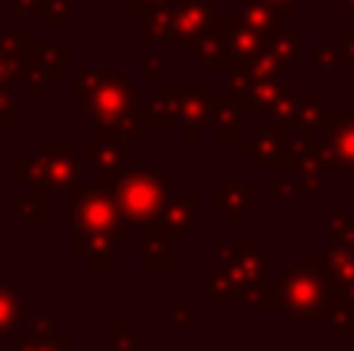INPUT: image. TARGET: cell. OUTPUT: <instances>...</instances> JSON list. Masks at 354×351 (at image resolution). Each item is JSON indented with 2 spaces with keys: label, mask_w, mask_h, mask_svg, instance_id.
I'll return each mask as SVG.
<instances>
[{
  "label": "cell",
  "mask_w": 354,
  "mask_h": 351,
  "mask_svg": "<svg viewBox=\"0 0 354 351\" xmlns=\"http://www.w3.org/2000/svg\"><path fill=\"white\" fill-rule=\"evenodd\" d=\"M324 327L330 339H351L354 336V305H348L345 298H339L336 308L324 317Z\"/></svg>",
  "instance_id": "cb8c5ba5"
},
{
  "label": "cell",
  "mask_w": 354,
  "mask_h": 351,
  "mask_svg": "<svg viewBox=\"0 0 354 351\" xmlns=\"http://www.w3.org/2000/svg\"><path fill=\"white\" fill-rule=\"evenodd\" d=\"M47 25H68L72 22V0H44L41 3Z\"/></svg>",
  "instance_id": "836d02e7"
},
{
  "label": "cell",
  "mask_w": 354,
  "mask_h": 351,
  "mask_svg": "<svg viewBox=\"0 0 354 351\" xmlns=\"http://www.w3.org/2000/svg\"><path fill=\"white\" fill-rule=\"evenodd\" d=\"M115 351H140V339L131 333L128 323H118L115 327Z\"/></svg>",
  "instance_id": "f35d334b"
},
{
  "label": "cell",
  "mask_w": 354,
  "mask_h": 351,
  "mask_svg": "<svg viewBox=\"0 0 354 351\" xmlns=\"http://www.w3.org/2000/svg\"><path fill=\"white\" fill-rule=\"evenodd\" d=\"M336 53H339V66L354 72V28H342L336 44Z\"/></svg>",
  "instance_id": "8d00e7d4"
},
{
  "label": "cell",
  "mask_w": 354,
  "mask_h": 351,
  "mask_svg": "<svg viewBox=\"0 0 354 351\" xmlns=\"http://www.w3.org/2000/svg\"><path fill=\"white\" fill-rule=\"evenodd\" d=\"M342 298H345V302H348V305H354V286H351L348 292H342Z\"/></svg>",
  "instance_id": "c3c4849f"
},
{
  "label": "cell",
  "mask_w": 354,
  "mask_h": 351,
  "mask_svg": "<svg viewBox=\"0 0 354 351\" xmlns=\"http://www.w3.org/2000/svg\"><path fill=\"white\" fill-rule=\"evenodd\" d=\"M214 25V0H174V22L171 37L193 56V47L202 35Z\"/></svg>",
  "instance_id": "52a82bcc"
},
{
  "label": "cell",
  "mask_w": 354,
  "mask_h": 351,
  "mask_svg": "<svg viewBox=\"0 0 354 351\" xmlns=\"http://www.w3.org/2000/svg\"><path fill=\"white\" fill-rule=\"evenodd\" d=\"M19 218H25V221H41L44 211H41V196H31V199H19Z\"/></svg>",
  "instance_id": "ab89813d"
},
{
  "label": "cell",
  "mask_w": 354,
  "mask_h": 351,
  "mask_svg": "<svg viewBox=\"0 0 354 351\" xmlns=\"http://www.w3.org/2000/svg\"><path fill=\"white\" fill-rule=\"evenodd\" d=\"M196 215H199V196H168L165 209H162L159 221L147 224L143 236H180L193 227Z\"/></svg>",
  "instance_id": "30bf717a"
},
{
  "label": "cell",
  "mask_w": 354,
  "mask_h": 351,
  "mask_svg": "<svg viewBox=\"0 0 354 351\" xmlns=\"http://www.w3.org/2000/svg\"><path fill=\"white\" fill-rule=\"evenodd\" d=\"M56 321H59V317H56V311H44L41 317H35L31 336H35V339H44V336H50V333H53V327H56Z\"/></svg>",
  "instance_id": "60d3db41"
},
{
  "label": "cell",
  "mask_w": 354,
  "mask_h": 351,
  "mask_svg": "<svg viewBox=\"0 0 354 351\" xmlns=\"http://www.w3.org/2000/svg\"><path fill=\"white\" fill-rule=\"evenodd\" d=\"M183 84H162L156 87V93L143 103L140 115L143 124H153V128H165V124L177 122V99H180Z\"/></svg>",
  "instance_id": "e0dca14e"
},
{
  "label": "cell",
  "mask_w": 354,
  "mask_h": 351,
  "mask_svg": "<svg viewBox=\"0 0 354 351\" xmlns=\"http://www.w3.org/2000/svg\"><path fill=\"white\" fill-rule=\"evenodd\" d=\"M255 249H258L255 240H221V243H214L218 265H233V261L245 258V255L255 252Z\"/></svg>",
  "instance_id": "1f68e13d"
},
{
  "label": "cell",
  "mask_w": 354,
  "mask_h": 351,
  "mask_svg": "<svg viewBox=\"0 0 354 351\" xmlns=\"http://www.w3.org/2000/svg\"><path fill=\"white\" fill-rule=\"evenodd\" d=\"M264 3H268L277 16H289V12H295V3H299V0H264Z\"/></svg>",
  "instance_id": "7bdbcfd3"
},
{
  "label": "cell",
  "mask_w": 354,
  "mask_h": 351,
  "mask_svg": "<svg viewBox=\"0 0 354 351\" xmlns=\"http://www.w3.org/2000/svg\"><path fill=\"white\" fill-rule=\"evenodd\" d=\"M44 0H19V10H35V6H41Z\"/></svg>",
  "instance_id": "7dc6e473"
},
{
  "label": "cell",
  "mask_w": 354,
  "mask_h": 351,
  "mask_svg": "<svg viewBox=\"0 0 354 351\" xmlns=\"http://www.w3.org/2000/svg\"><path fill=\"white\" fill-rule=\"evenodd\" d=\"M35 53H37V62L56 75L72 66V44H41V47H35Z\"/></svg>",
  "instance_id": "83f0119b"
},
{
  "label": "cell",
  "mask_w": 354,
  "mask_h": 351,
  "mask_svg": "<svg viewBox=\"0 0 354 351\" xmlns=\"http://www.w3.org/2000/svg\"><path fill=\"white\" fill-rule=\"evenodd\" d=\"M258 280H264V255L255 249V252H249L245 258L233 261V265H218L214 277L205 280L199 286V292L205 298H212L214 308L224 311L233 296H239L245 286L258 283Z\"/></svg>",
  "instance_id": "5b68a950"
},
{
  "label": "cell",
  "mask_w": 354,
  "mask_h": 351,
  "mask_svg": "<svg viewBox=\"0 0 354 351\" xmlns=\"http://www.w3.org/2000/svg\"><path fill=\"white\" fill-rule=\"evenodd\" d=\"M326 230H330L333 243L345 246L348 252H354V218L345 211H330L326 215Z\"/></svg>",
  "instance_id": "f546056e"
},
{
  "label": "cell",
  "mask_w": 354,
  "mask_h": 351,
  "mask_svg": "<svg viewBox=\"0 0 354 351\" xmlns=\"http://www.w3.org/2000/svg\"><path fill=\"white\" fill-rule=\"evenodd\" d=\"M245 68H249V75L255 81H264V78H283V68L280 62L274 59V53L268 50V44H264L261 50H258L255 56H252L249 62H245Z\"/></svg>",
  "instance_id": "4dcf8cb0"
},
{
  "label": "cell",
  "mask_w": 354,
  "mask_h": 351,
  "mask_svg": "<svg viewBox=\"0 0 354 351\" xmlns=\"http://www.w3.org/2000/svg\"><path fill=\"white\" fill-rule=\"evenodd\" d=\"M311 66H314V68H333V66H339L336 44L320 41L317 47H314V53H311Z\"/></svg>",
  "instance_id": "d590c367"
},
{
  "label": "cell",
  "mask_w": 354,
  "mask_h": 351,
  "mask_svg": "<svg viewBox=\"0 0 354 351\" xmlns=\"http://www.w3.org/2000/svg\"><path fill=\"white\" fill-rule=\"evenodd\" d=\"M115 196L118 218L124 224H147L159 221L168 196H171V168H153V171H124L109 187Z\"/></svg>",
  "instance_id": "3957f363"
},
{
  "label": "cell",
  "mask_w": 354,
  "mask_h": 351,
  "mask_svg": "<svg viewBox=\"0 0 354 351\" xmlns=\"http://www.w3.org/2000/svg\"><path fill=\"white\" fill-rule=\"evenodd\" d=\"M339 290L330 283L324 271L317 267H292L274 283V311L286 323H324V317L336 308Z\"/></svg>",
  "instance_id": "7a4b0ae2"
},
{
  "label": "cell",
  "mask_w": 354,
  "mask_h": 351,
  "mask_svg": "<svg viewBox=\"0 0 354 351\" xmlns=\"http://www.w3.org/2000/svg\"><path fill=\"white\" fill-rule=\"evenodd\" d=\"M214 103V87L199 84V87H183L180 99H177V122L183 124V137L196 143L202 137V124L208 118V109Z\"/></svg>",
  "instance_id": "9c48e42d"
},
{
  "label": "cell",
  "mask_w": 354,
  "mask_h": 351,
  "mask_svg": "<svg viewBox=\"0 0 354 351\" xmlns=\"http://www.w3.org/2000/svg\"><path fill=\"white\" fill-rule=\"evenodd\" d=\"M128 146L131 143L118 140L112 134H100L97 140L87 143V159L97 168V174L103 178V187H112L124 171H128Z\"/></svg>",
  "instance_id": "ba28073f"
},
{
  "label": "cell",
  "mask_w": 354,
  "mask_h": 351,
  "mask_svg": "<svg viewBox=\"0 0 354 351\" xmlns=\"http://www.w3.org/2000/svg\"><path fill=\"white\" fill-rule=\"evenodd\" d=\"M37 171H41V184L47 190H75L81 184V162L72 153V143H47V155L44 162H37Z\"/></svg>",
  "instance_id": "8992f818"
},
{
  "label": "cell",
  "mask_w": 354,
  "mask_h": 351,
  "mask_svg": "<svg viewBox=\"0 0 354 351\" xmlns=\"http://www.w3.org/2000/svg\"><path fill=\"white\" fill-rule=\"evenodd\" d=\"M326 155L342 168H354V112H324Z\"/></svg>",
  "instance_id": "8fae6325"
},
{
  "label": "cell",
  "mask_w": 354,
  "mask_h": 351,
  "mask_svg": "<svg viewBox=\"0 0 354 351\" xmlns=\"http://www.w3.org/2000/svg\"><path fill=\"white\" fill-rule=\"evenodd\" d=\"M156 3H174V0H128V10L131 12H143V10H149V6H156Z\"/></svg>",
  "instance_id": "bcb514c9"
},
{
  "label": "cell",
  "mask_w": 354,
  "mask_h": 351,
  "mask_svg": "<svg viewBox=\"0 0 354 351\" xmlns=\"http://www.w3.org/2000/svg\"><path fill=\"white\" fill-rule=\"evenodd\" d=\"M22 351H72V342H68V339H56V342H44V345H35V348L22 345Z\"/></svg>",
  "instance_id": "b9f144b4"
},
{
  "label": "cell",
  "mask_w": 354,
  "mask_h": 351,
  "mask_svg": "<svg viewBox=\"0 0 354 351\" xmlns=\"http://www.w3.org/2000/svg\"><path fill=\"white\" fill-rule=\"evenodd\" d=\"M193 56H199V62H202L205 72H230V68L236 66L233 56H230V47H227L224 28H214V25L196 41Z\"/></svg>",
  "instance_id": "2e32d148"
},
{
  "label": "cell",
  "mask_w": 354,
  "mask_h": 351,
  "mask_svg": "<svg viewBox=\"0 0 354 351\" xmlns=\"http://www.w3.org/2000/svg\"><path fill=\"white\" fill-rule=\"evenodd\" d=\"M22 317H25L22 296H16L12 290L0 286V333H10V330H16L19 323H22Z\"/></svg>",
  "instance_id": "4316f807"
},
{
  "label": "cell",
  "mask_w": 354,
  "mask_h": 351,
  "mask_svg": "<svg viewBox=\"0 0 354 351\" xmlns=\"http://www.w3.org/2000/svg\"><path fill=\"white\" fill-rule=\"evenodd\" d=\"M103 75H106L103 68H91V72H87V68H84V72H78V78H75L72 93H75V97H78V99H87L93 91H97L100 84H103Z\"/></svg>",
  "instance_id": "e575fe53"
},
{
  "label": "cell",
  "mask_w": 354,
  "mask_h": 351,
  "mask_svg": "<svg viewBox=\"0 0 354 351\" xmlns=\"http://www.w3.org/2000/svg\"><path fill=\"white\" fill-rule=\"evenodd\" d=\"M75 252L91 267L115 265V243L128 240V224L118 218L109 187H75Z\"/></svg>",
  "instance_id": "6da1fadb"
},
{
  "label": "cell",
  "mask_w": 354,
  "mask_h": 351,
  "mask_svg": "<svg viewBox=\"0 0 354 351\" xmlns=\"http://www.w3.org/2000/svg\"><path fill=\"white\" fill-rule=\"evenodd\" d=\"M140 265L147 271H168L171 267V240L168 236H147Z\"/></svg>",
  "instance_id": "d4e9b609"
},
{
  "label": "cell",
  "mask_w": 354,
  "mask_h": 351,
  "mask_svg": "<svg viewBox=\"0 0 354 351\" xmlns=\"http://www.w3.org/2000/svg\"><path fill=\"white\" fill-rule=\"evenodd\" d=\"M270 190H274V196H277V199H292L295 193H299V187H292V184H283V180H277V184L270 187Z\"/></svg>",
  "instance_id": "f6af8a7d"
},
{
  "label": "cell",
  "mask_w": 354,
  "mask_h": 351,
  "mask_svg": "<svg viewBox=\"0 0 354 351\" xmlns=\"http://www.w3.org/2000/svg\"><path fill=\"white\" fill-rule=\"evenodd\" d=\"M342 10L345 12H354V0H342Z\"/></svg>",
  "instance_id": "681fc988"
},
{
  "label": "cell",
  "mask_w": 354,
  "mask_h": 351,
  "mask_svg": "<svg viewBox=\"0 0 354 351\" xmlns=\"http://www.w3.org/2000/svg\"><path fill=\"white\" fill-rule=\"evenodd\" d=\"M243 153L252 155L258 168H286V134L280 124L261 128L252 140L243 143Z\"/></svg>",
  "instance_id": "7c38bea8"
},
{
  "label": "cell",
  "mask_w": 354,
  "mask_h": 351,
  "mask_svg": "<svg viewBox=\"0 0 354 351\" xmlns=\"http://www.w3.org/2000/svg\"><path fill=\"white\" fill-rule=\"evenodd\" d=\"M264 44H268V50L274 53V59L280 62L283 72H295V68H299V31L295 28H280V25H277L274 35Z\"/></svg>",
  "instance_id": "d6986e66"
},
{
  "label": "cell",
  "mask_w": 354,
  "mask_h": 351,
  "mask_svg": "<svg viewBox=\"0 0 354 351\" xmlns=\"http://www.w3.org/2000/svg\"><path fill=\"white\" fill-rule=\"evenodd\" d=\"M299 193H314V196H320V193H324V178H305L299 184Z\"/></svg>",
  "instance_id": "ee69618b"
},
{
  "label": "cell",
  "mask_w": 354,
  "mask_h": 351,
  "mask_svg": "<svg viewBox=\"0 0 354 351\" xmlns=\"http://www.w3.org/2000/svg\"><path fill=\"white\" fill-rule=\"evenodd\" d=\"M224 37H227V47H230V56L236 66H245L258 50L264 47V37L258 31H252L243 19L236 16V10L227 16V25H224Z\"/></svg>",
  "instance_id": "9a60e30c"
},
{
  "label": "cell",
  "mask_w": 354,
  "mask_h": 351,
  "mask_svg": "<svg viewBox=\"0 0 354 351\" xmlns=\"http://www.w3.org/2000/svg\"><path fill=\"white\" fill-rule=\"evenodd\" d=\"M214 209L224 211L227 224L236 227L245 211L255 209V184H249V180H239V184L236 180H233V184L218 180V184H214Z\"/></svg>",
  "instance_id": "4fadbf2b"
},
{
  "label": "cell",
  "mask_w": 354,
  "mask_h": 351,
  "mask_svg": "<svg viewBox=\"0 0 354 351\" xmlns=\"http://www.w3.org/2000/svg\"><path fill=\"white\" fill-rule=\"evenodd\" d=\"M311 265L330 277V283L339 290V296L354 286V252H348V249L339 246V243H333V249H326V252L314 255Z\"/></svg>",
  "instance_id": "5bb4252c"
},
{
  "label": "cell",
  "mask_w": 354,
  "mask_h": 351,
  "mask_svg": "<svg viewBox=\"0 0 354 351\" xmlns=\"http://www.w3.org/2000/svg\"><path fill=\"white\" fill-rule=\"evenodd\" d=\"M280 84L283 78H264V81H252L249 93H245L243 99H239V109L243 112H270V106H274L277 93H280Z\"/></svg>",
  "instance_id": "7402d4cb"
},
{
  "label": "cell",
  "mask_w": 354,
  "mask_h": 351,
  "mask_svg": "<svg viewBox=\"0 0 354 351\" xmlns=\"http://www.w3.org/2000/svg\"><path fill=\"white\" fill-rule=\"evenodd\" d=\"M236 16L243 19L252 31H258L264 41H268V37L274 35V28L280 25V16H277V12L270 10L264 0H245V3L236 10Z\"/></svg>",
  "instance_id": "ffe728a7"
},
{
  "label": "cell",
  "mask_w": 354,
  "mask_h": 351,
  "mask_svg": "<svg viewBox=\"0 0 354 351\" xmlns=\"http://www.w3.org/2000/svg\"><path fill=\"white\" fill-rule=\"evenodd\" d=\"M324 112H326V106H324V99H320V97L301 99V103H299V112H295V122H292L295 134H299V137H308V140H314V131L324 124Z\"/></svg>",
  "instance_id": "603a6c76"
},
{
  "label": "cell",
  "mask_w": 354,
  "mask_h": 351,
  "mask_svg": "<svg viewBox=\"0 0 354 351\" xmlns=\"http://www.w3.org/2000/svg\"><path fill=\"white\" fill-rule=\"evenodd\" d=\"M171 68V56L168 53H156V56H147L140 66V81L143 84H159L162 72H168Z\"/></svg>",
  "instance_id": "d6a6232c"
},
{
  "label": "cell",
  "mask_w": 354,
  "mask_h": 351,
  "mask_svg": "<svg viewBox=\"0 0 354 351\" xmlns=\"http://www.w3.org/2000/svg\"><path fill=\"white\" fill-rule=\"evenodd\" d=\"M171 22H174V3H156L143 10V41H165L171 37Z\"/></svg>",
  "instance_id": "44dd1931"
},
{
  "label": "cell",
  "mask_w": 354,
  "mask_h": 351,
  "mask_svg": "<svg viewBox=\"0 0 354 351\" xmlns=\"http://www.w3.org/2000/svg\"><path fill=\"white\" fill-rule=\"evenodd\" d=\"M171 321L180 323V327H183V323L196 327V323L202 321V314H199V311H193V308H187V298H183V296H174L171 298Z\"/></svg>",
  "instance_id": "74e56055"
},
{
  "label": "cell",
  "mask_w": 354,
  "mask_h": 351,
  "mask_svg": "<svg viewBox=\"0 0 354 351\" xmlns=\"http://www.w3.org/2000/svg\"><path fill=\"white\" fill-rule=\"evenodd\" d=\"M84 109L93 124H100L103 131H112L118 122L140 112V84H134L128 75L106 72L103 84L84 99Z\"/></svg>",
  "instance_id": "277c9868"
},
{
  "label": "cell",
  "mask_w": 354,
  "mask_h": 351,
  "mask_svg": "<svg viewBox=\"0 0 354 351\" xmlns=\"http://www.w3.org/2000/svg\"><path fill=\"white\" fill-rule=\"evenodd\" d=\"M299 103H301V93H299V84H280V93H277L274 106V124H292L295 122V112H299Z\"/></svg>",
  "instance_id": "484cf974"
},
{
  "label": "cell",
  "mask_w": 354,
  "mask_h": 351,
  "mask_svg": "<svg viewBox=\"0 0 354 351\" xmlns=\"http://www.w3.org/2000/svg\"><path fill=\"white\" fill-rule=\"evenodd\" d=\"M239 298H243V305L249 311H274V283L258 280V283L245 286V290L239 292Z\"/></svg>",
  "instance_id": "f1b7e54d"
},
{
  "label": "cell",
  "mask_w": 354,
  "mask_h": 351,
  "mask_svg": "<svg viewBox=\"0 0 354 351\" xmlns=\"http://www.w3.org/2000/svg\"><path fill=\"white\" fill-rule=\"evenodd\" d=\"M243 115L245 112L233 99H224V103H212L205 122H212V137L218 143H233L243 137Z\"/></svg>",
  "instance_id": "ac0fdd59"
}]
</instances>
